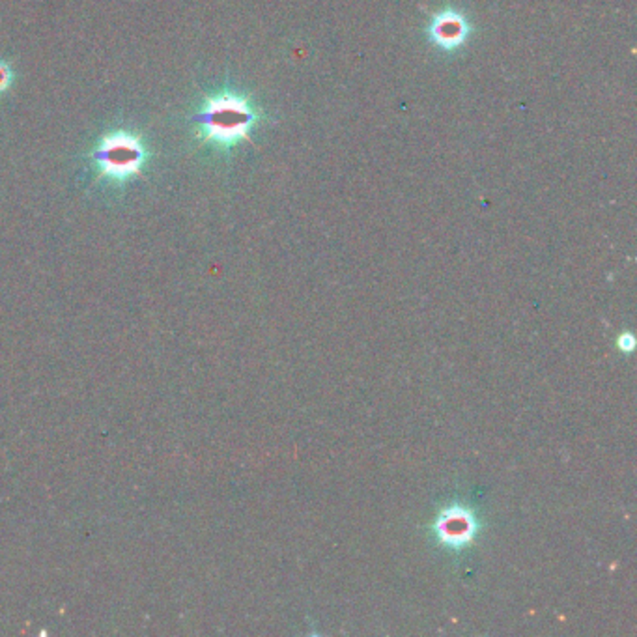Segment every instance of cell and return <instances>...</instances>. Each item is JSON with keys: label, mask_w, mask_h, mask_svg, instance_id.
<instances>
[{"label": "cell", "mask_w": 637, "mask_h": 637, "mask_svg": "<svg viewBox=\"0 0 637 637\" xmlns=\"http://www.w3.org/2000/svg\"><path fill=\"white\" fill-rule=\"evenodd\" d=\"M193 122L202 142L217 150H232L251 137L258 124V111L247 96L223 90L206 98Z\"/></svg>", "instance_id": "1"}, {"label": "cell", "mask_w": 637, "mask_h": 637, "mask_svg": "<svg viewBox=\"0 0 637 637\" xmlns=\"http://www.w3.org/2000/svg\"><path fill=\"white\" fill-rule=\"evenodd\" d=\"M146 159L148 154L144 142L130 131H114L101 137L92 151L98 174L114 184H124V181L139 176Z\"/></svg>", "instance_id": "2"}, {"label": "cell", "mask_w": 637, "mask_h": 637, "mask_svg": "<svg viewBox=\"0 0 637 637\" xmlns=\"http://www.w3.org/2000/svg\"><path fill=\"white\" fill-rule=\"evenodd\" d=\"M469 36V24L462 14L454 10L439 12L430 26H429V38L443 51H454L466 43Z\"/></svg>", "instance_id": "3"}, {"label": "cell", "mask_w": 637, "mask_h": 637, "mask_svg": "<svg viewBox=\"0 0 637 637\" xmlns=\"http://www.w3.org/2000/svg\"><path fill=\"white\" fill-rule=\"evenodd\" d=\"M436 529L441 542L452 548H462L475 536L477 522L466 508L452 507L439 516Z\"/></svg>", "instance_id": "4"}, {"label": "cell", "mask_w": 637, "mask_h": 637, "mask_svg": "<svg viewBox=\"0 0 637 637\" xmlns=\"http://www.w3.org/2000/svg\"><path fill=\"white\" fill-rule=\"evenodd\" d=\"M12 81H14V75L10 66L0 60V94L6 92V90L12 86Z\"/></svg>", "instance_id": "5"}, {"label": "cell", "mask_w": 637, "mask_h": 637, "mask_svg": "<svg viewBox=\"0 0 637 637\" xmlns=\"http://www.w3.org/2000/svg\"><path fill=\"white\" fill-rule=\"evenodd\" d=\"M633 344H635V341H633L632 335H621L619 337V346H621L623 352H632Z\"/></svg>", "instance_id": "6"}]
</instances>
